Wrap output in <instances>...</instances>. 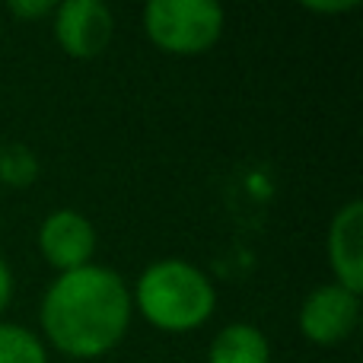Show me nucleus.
<instances>
[{
    "instance_id": "f257e3e1",
    "label": "nucleus",
    "mask_w": 363,
    "mask_h": 363,
    "mask_svg": "<svg viewBox=\"0 0 363 363\" xmlns=\"http://www.w3.org/2000/svg\"><path fill=\"white\" fill-rule=\"evenodd\" d=\"M131 287L106 264L57 274L38 306L48 345L74 360H96L115 351L131 328Z\"/></svg>"
},
{
    "instance_id": "f03ea898",
    "label": "nucleus",
    "mask_w": 363,
    "mask_h": 363,
    "mask_svg": "<svg viewBox=\"0 0 363 363\" xmlns=\"http://www.w3.org/2000/svg\"><path fill=\"white\" fill-rule=\"evenodd\" d=\"M131 303L153 328L166 335H185L213 315L217 290L198 264L185 258H160L140 271Z\"/></svg>"
},
{
    "instance_id": "7ed1b4c3",
    "label": "nucleus",
    "mask_w": 363,
    "mask_h": 363,
    "mask_svg": "<svg viewBox=\"0 0 363 363\" xmlns=\"http://www.w3.org/2000/svg\"><path fill=\"white\" fill-rule=\"evenodd\" d=\"M226 13L213 0H150L144 32L153 48L172 57H198L220 42Z\"/></svg>"
},
{
    "instance_id": "20e7f679",
    "label": "nucleus",
    "mask_w": 363,
    "mask_h": 363,
    "mask_svg": "<svg viewBox=\"0 0 363 363\" xmlns=\"http://www.w3.org/2000/svg\"><path fill=\"white\" fill-rule=\"evenodd\" d=\"M51 32L67 57L93 61L112 42L115 16L102 0H64L51 13Z\"/></svg>"
},
{
    "instance_id": "39448f33",
    "label": "nucleus",
    "mask_w": 363,
    "mask_h": 363,
    "mask_svg": "<svg viewBox=\"0 0 363 363\" xmlns=\"http://www.w3.org/2000/svg\"><path fill=\"white\" fill-rule=\"evenodd\" d=\"M357 319H360V296L338 287L335 281L309 290L306 300L300 303V313H296L300 335L319 347H335L341 341H347L354 335V328H357Z\"/></svg>"
},
{
    "instance_id": "423d86ee",
    "label": "nucleus",
    "mask_w": 363,
    "mask_h": 363,
    "mask_svg": "<svg viewBox=\"0 0 363 363\" xmlns=\"http://www.w3.org/2000/svg\"><path fill=\"white\" fill-rule=\"evenodd\" d=\"M38 252L57 274L86 268L96 255V226L89 223V217L70 207L51 211L38 223Z\"/></svg>"
},
{
    "instance_id": "0eeeda50",
    "label": "nucleus",
    "mask_w": 363,
    "mask_h": 363,
    "mask_svg": "<svg viewBox=\"0 0 363 363\" xmlns=\"http://www.w3.org/2000/svg\"><path fill=\"white\" fill-rule=\"evenodd\" d=\"M325 255L335 284L360 296L363 290V201L351 198L335 211L325 233Z\"/></svg>"
},
{
    "instance_id": "6e6552de",
    "label": "nucleus",
    "mask_w": 363,
    "mask_h": 363,
    "mask_svg": "<svg viewBox=\"0 0 363 363\" xmlns=\"http://www.w3.org/2000/svg\"><path fill=\"white\" fill-rule=\"evenodd\" d=\"M207 363H271V345L252 322H230L213 335Z\"/></svg>"
},
{
    "instance_id": "1a4fd4ad",
    "label": "nucleus",
    "mask_w": 363,
    "mask_h": 363,
    "mask_svg": "<svg viewBox=\"0 0 363 363\" xmlns=\"http://www.w3.org/2000/svg\"><path fill=\"white\" fill-rule=\"evenodd\" d=\"M0 363H48V351L32 328L0 322Z\"/></svg>"
},
{
    "instance_id": "9d476101",
    "label": "nucleus",
    "mask_w": 363,
    "mask_h": 363,
    "mask_svg": "<svg viewBox=\"0 0 363 363\" xmlns=\"http://www.w3.org/2000/svg\"><path fill=\"white\" fill-rule=\"evenodd\" d=\"M38 179V160L32 147L26 144H4L0 147V182L13 188H26Z\"/></svg>"
},
{
    "instance_id": "9b49d317",
    "label": "nucleus",
    "mask_w": 363,
    "mask_h": 363,
    "mask_svg": "<svg viewBox=\"0 0 363 363\" xmlns=\"http://www.w3.org/2000/svg\"><path fill=\"white\" fill-rule=\"evenodd\" d=\"M57 4H51V0H13L6 10L13 13L16 19H29V23H35V19H45L55 13Z\"/></svg>"
},
{
    "instance_id": "f8f14e48",
    "label": "nucleus",
    "mask_w": 363,
    "mask_h": 363,
    "mask_svg": "<svg viewBox=\"0 0 363 363\" xmlns=\"http://www.w3.org/2000/svg\"><path fill=\"white\" fill-rule=\"evenodd\" d=\"M357 0H303L306 13H325V16H338V13H351L357 10Z\"/></svg>"
},
{
    "instance_id": "ddd939ff",
    "label": "nucleus",
    "mask_w": 363,
    "mask_h": 363,
    "mask_svg": "<svg viewBox=\"0 0 363 363\" xmlns=\"http://www.w3.org/2000/svg\"><path fill=\"white\" fill-rule=\"evenodd\" d=\"M10 300H13V271L0 255V313L10 306Z\"/></svg>"
}]
</instances>
